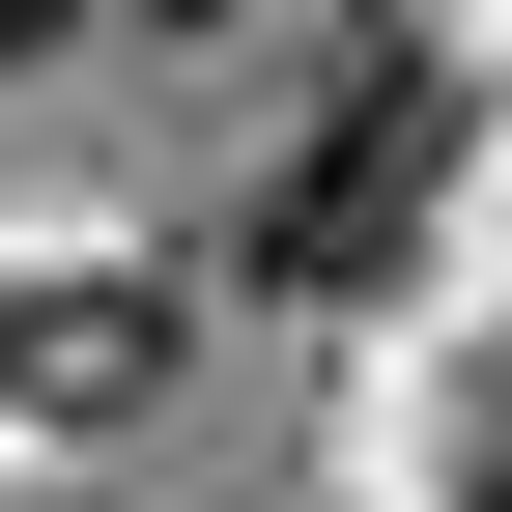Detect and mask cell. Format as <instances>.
Returning <instances> with one entry per match:
<instances>
[{
	"instance_id": "cell-1",
	"label": "cell",
	"mask_w": 512,
	"mask_h": 512,
	"mask_svg": "<svg viewBox=\"0 0 512 512\" xmlns=\"http://www.w3.org/2000/svg\"><path fill=\"white\" fill-rule=\"evenodd\" d=\"M427 200H456V86H427V57H370V86L256 171V285H313V313H342V285H399Z\"/></svg>"
},
{
	"instance_id": "cell-2",
	"label": "cell",
	"mask_w": 512,
	"mask_h": 512,
	"mask_svg": "<svg viewBox=\"0 0 512 512\" xmlns=\"http://www.w3.org/2000/svg\"><path fill=\"white\" fill-rule=\"evenodd\" d=\"M484 512H512V399H484Z\"/></svg>"
},
{
	"instance_id": "cell-3",
	"label": "cell",
	"mask_w": 512,
	"mask_h": 512,
	"mask_svg": "<svg viewBox=\"0 0 512 512\" xmlns=\"http://www.w3.org/2000/svg\"><path fill=\"white\" fill-rule=\"evenodd\" d=\"M29 29H57V0H0V57H29Z\"/></svg>"
},
{
	"instance_id": "cell-4",
	"label": "cell",
	"mask_w": 512,
	"mask_h": 512,
	"mask_svg": "<svg viewBox=\"0 0 512 512\" xmlns=\"http://www.w3.org/2000/svg\"><path fill=\"white\" fill-rule=\"evenodd\" d=\"M143 29H228V0H143Z\"/></svg>"
}]
</instances>
